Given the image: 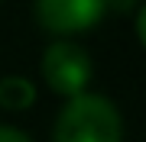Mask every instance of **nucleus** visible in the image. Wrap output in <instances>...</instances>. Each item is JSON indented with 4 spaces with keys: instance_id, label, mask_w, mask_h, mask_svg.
<instances>
[{
    "instance_id": "nucleus-1",
    "label": "nucleus",
    "mask_w": 146,
    "mask_h": 142,
    "mask_svg": "<svg viewBox=\"0 0 146 142\" xmlns=\"http://www.w3.org/2000/svg\"><path fill=\"white\" fill-rule=\"evenodd\" d=\"M120 113L101 94H75L58 113L55 142H120Z\"/></svg>"
},
{
    "instance_id": "nucleus-2",
    "label": "nucleus",
    "mask_w": 146,
    "mask_h": 142,
    "mask_svg": "<svg viewBox=\"0 0 146 142\" xmlns=\"http://www.w3.org/2000/svg\"><path fill=\"white\" fill-rule=\"evenodd\" d=\"M42 74L58 94L75 97V94H81V87L91 78V58L81 45L68 42V39H58L42 55Z\"/></svg>"
},
{
    "instance_id": "nucleus-3",
    "label": "nucleus",
    "mask_w": 146,
    "mask_h": 142,
    "mask_svg": "<svg viewBox=\"0 0 146 142\" xmlns=\"http://www.w3.org/2000/svg\"><path fill=\"white\" fill-rule=\"evenodd\" d=\"M107 10V0H36V16L42 26L68 32V29H84L94 20H101V13Z\"/></svg>"
},
{
    "instance_id": "nucleus-4",
    "label": "nucleus",
    "mask_w": 146,
    "mask_h": 142,
    "mask_svg": "<svg viewBox=\"0 0 146 142\" xmlns=\"http://www.w3.org/2000/svg\"><path fill=\"white\" fill-rule=\"evenodd\" d=\"M33 97H36V87H33L26 78H16V74L0 78V103H3V107L20 110V107H29L33 103Z\"/></svg>"
},
{
    "instance_id": "nucleus-5",
    "label": "nucleus",
    "mask_w": 146,
    "mask_h": 142,
    "mask_svg": "<svg viewBox=\"0 0 146 142\" xmlns=\"http://www.w3.org/2000/svg\"><path fill=\"white\" fill-rule=\"evenodd\" d=\"M0 142H29V136L13 126H0Z\"/></svg>"
}]
</instances>
